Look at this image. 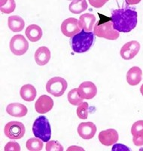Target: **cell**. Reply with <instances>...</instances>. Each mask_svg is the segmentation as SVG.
I'll return each mask as SVG.
<instances>
[{"instance_id":"cell-1","label":"cell","mask_w":143,"mask_h":151,"mask_svg":"<svg viewBox=\"0 0 143 151\" xmlns=\"http://www.w3.org/2000/svg\"><path fill=\"white\" fill-rule=\"evenodd\" d=\"M137 17L138 14L136 11L127 7L112 11L110 19L116 31L129 33L137 25Z\"/></svg>"},{"instance_id":"cell-2","label":"cell","mask_w":143,"mask_h":151,"mask_svg":"<svg viewBox=\"0 0 143 151\" xmlns=\"http://www.w3.org/2000/svg\"><path fill=\"white\" fill-rule=\"evenodd\" d=\"M94 40V33L86 32L82 29L72 39V48L75 53H84L92 46Z\"/></svg>"},{"instance_id":"cell-3","label":"cell","mask_w":143,"mask_h":151,"mask_svg":"<svg viewBox=\"0 0 143 151\" xmlns=\"http://www.w3.org/2000/svg\"><path fill=\"white\" fill-rule=\"evenodd\" d=\"M32 132L38 138L48 142L51 137V128L48 119L44 116H39L32 125Z\"/></svg>"},{"instance_id":"cell-4","label":"cell","mask_w":143,"mask_h":151,"mask_svg":"<svg viewBox=\"0 0 143 151\" xmlns=\"http://www.w3.org/2000/svg\"><path fill=\"white\" fill-rule=\"evenodd\" d=\"M94 33L95 36L104 38L109 40H118L120 36L119 32L114 29L113 24L109 18L108 21L102 22V20L97 23L94 28Z\"/></svg>"},{"instance_id":"cell-5","label":"cell","mask_w":143,"mask_h":151,"mask_svg":"<svg viewBox=\"0 0 143 151\" xmlns=\"http://www.w3.org/2000/svg\"><path fill=\"white\" fill-rule=\"evenodd\" d=\"M67 86L68 84L66 79L60 76H56L48 80L46 84V90L49 94L58 98L63 95L67 89Z\"/></svg>"},{"instance_id":"cell-6","label":"cell","mask_w":143,"mask_h":151,"mask_svg":"<svg viewBox=\"0 0 143 151\" xmlns=\"http://www.w3.org/2000/svg\"><path fill=\"white\" fill-rule=\"evenodd\" d=\"M25 132L26 129L24 124L17 121L8 122L4 128V133L5 136L10 139H21L24 136Z\"/></svg>"},{"instance_id":"cell-7","label":"cell","mask_w":143,"mask_h":151,"mask_svg":"<svg viewBox=\"0 0 143 151\" xmlns=\"http://www.w3.org/2000/svg\"><path fill=\"white\" fill-rule=\"evenodd\" d=\"M29 43L23 35L17 34L11 38L10 41L11 52L17 56H21L28 51Z\"/></svg>"},{"instance_id":"cell-8","label":"cell","mask_w":143,"mask_h":151,"mask_svg":"<svg viewBox=\"0 0 143 151\" xmlns=\"http://www.w3.org/2000/svg\"><path fill=\"white\" fill-rule=\"evenodd\" d=\"M61 32L66 37H73L81 32L79 21L75 17L66 19L61 24Z\"/></svg>"},{"instance_id":"cell-9","label":"cell","mask_w":143,"mask_h":151,"mask_svg":"<svg viewBox=\"0 0 143 151\" xmlns=\"http://www.w3.org/2000/svg\"><path fill=\"white\" fill-rule=\"evenodd\" d=\"M140 50V44L137 41L128 42L123 45L120 55L124 60H131L139 53Z\"/></svg>"},{"instance_id":"cell-10","label":"cell","mask_w":143,"mask_h":151,"mask_svg":"<svg viewBox=\"0 0 143 151\" xmlns=\"http://www.w3.org/2000/svg\"><path fill=\"white\" fill-rule=\"evenodd\" d=\"M98 138L101 144H103L104 146L109 147L118 142L119 136L118 132L115 129H109L99 132Z\"/></svg>"},{"instance_id":"cell-11","label":"cell","mask_w":143,"mask_h":151,"mask_svg":"<svg viewBox=\"0 0 143 151\" xmlns=\"http://www.w3.org/2000/svg\"><path fill=\"white\" fill-rule=\"evenodd\" d=\"M54 106V101L48 95H41L38 98L35 104L36 112L40 114H44L52 110Z\"/></svg>"},{"instance_id":"cell-12","label":"cell","mask_w":143,"mask_h":151,"mask_svg":"<svg viewBox=\"0 0 143 151\" xmlns=\"http://www.w3.org/2000/svg\"><path fill=\"white\" fill-rule=\"evenodd\" d=\"M97 132V126L92 122H82L78 127V133L82 138L90 140L95 136Z\"/></svg>"},{"instance_id":"cell-13","label":"cell","mask_w":143,"mask_h":151,"mask_svg":"<svg viewBox=\"0 0 143 151\" xmlns=\"http://www.w3.org/2000/svg\"><path fill=\"white\" fill-rule=\"evenodd\" d=\"M78 89L83 99H92L97 94V86L94 83L90 81H86L82 83L78 88Z\"/></svg>"},{"instance_id":"cell-14","label":"cell","mask_w":143,"mask_h":151,"mask_svg":"<svg viewBox=\"0 0 143 151\" xmlns=\"http://www.w3.org/2000/svg\"><path fill=\"white\" fill-rule=\"evenodd\" d=\"M6 112L11 116L21 117L25 116L27 114V107L23 104L11 103L9 104L6 107Z\"/></svg>"},{"instance_id":"cell-15","label":"cell","mask_w":143,"mask_h":151,"mask_svg":"<svg viewBox=\"0 0 143 151\" xmlns=\"http://www.w3.org/2000/svg\"><path fill=\"white\" fill-rule=\"evenodd\" d=\"M96 17L90 13H85L80 16L79 26L81 29L86 32H91L95 27Z\"/></svg>"},{"instance_id":"cell-16","label":"cell","mask_w":143,"mask_h":151,"mask_svg":"<svg viewBox=\"0 0 143 151\" xmlns=\"http://www.w3.org/2000/svg\"><path fill=\"white\" fill-rule=\"evenodd\" d=\"M51 59V52L49 48L41 46L36 50L35 53V60L39 66H44L48 64Z\"/></svg>"},{"instance_id":"cell-17","label":"cell","mask_w":143,"mask_h":151,"mask_svg":"<svg viewBox=\"0 0 143 151\" xmlns=\"http://www.w3.org/2000/svg\"><path fill=\"white\" fill-rule=\"evenodd\" d=\"M142 77V71L138 67H133L129 69L127 73V82L130 86H136L141 82Z\"/></svg>"},{"instance_id":"cell-18","label":"cell","mask_w":143,"mask_h":151,"mask_svg":"<svg viewBox=\"0 0 143 151\" xmlns=\"http://www.w3.org/2000/svg\"><path fill=\"white\" fill-rule=\"evenodd\" d=\"M25 34L28 40L32 42H36L41 40L42 37V29L36 24H31L26 29Z\"/></svg>"},{"instance_id":"cell-19","label":"cell","mask_w":143,"mask_h":151,"mask_svg":"<svg viewBox=\"0 0 143 151\" xmlns=\"http://www.w3.org/2000/svg\"><path fill=\"white\" fill-rule=\"evenodd\" d=\"M20 94L21 98L25 101L32 102L34 101L37 95V91L32 85L26 84L21 87Z\"/></svg>"},{"instance_id":"cell-20","label":"cell","mask_w":143,"mask_h":151,"mask_svg":"<svg viewBox=\"0 0 143 151\" xmlns=\"http://www.w3.org/2000/svg\"><path fill=\"white\" fill-rule=\"evenodd\" d=\"M8 25L12 32L17 33L23 30L25 27V22L24 19L20 16L12 15L10 16L8 19Z\"/></svg>"},{"instance_id":"cell-21","label":"cell","mask_w":143,"mask_h":151,"mask_svg":"<svg viewBox=\"0 0 143 151\" xmlns=\"http://www.w3.org/2000/svg\"><path fill=\"white\" fill-rule=\"evenodd\" d=\"M87 7H88V4L85 0H75L70 3L69 9L72 13L79 14L84 11L87 10Z\"/></svg>"},{"instance_id":"cell-22","label":"cell","mask_w":143,"mask_h":151,"mask_svg":"<svg viewBox=\"0 0 143 151\" xmlns=\"http://www.w3.org/2000/svg\"><path fill=\"white\" fill-rule=\"evenodd\" d=\"M43 142L44 141L40 138H36V137H32L28 140L26 144V147L28 150L30 151H40L43 148Z\"/></svg>"},{"instance_id":"cell-23","label":"cell","mask_w":143,"mask_h":151,"mask_svg":"<svg viewBox=\"0 0 143 151\" xmlns=\"http://www.w3.org/2000/svg\"><path fill=\"white\" fill-rule=\"evenodd\" d=\"M67 98L69 102L73 106H79L81 103H82V100H83L78 88H73L69 91Z\"/></svg>"},{"instance_id":"cell-24","label":"cell","mask_w":143,"mask_h":151,"mask_svg":"<svg viewBox=\"0 0 143 151\" xmlns=\"http://www.w3.org/2000/svg\"><path fill=\"white\" fill-rule=\"evenodd\" d=\"M16 8L15 1L14 0H1L0 1V10L5 14H11Z\"/></svg>"},{"instance_id":"cell-25","label":"cell","mask_w":143,"mask_h":151,"mask_svg":"<svg viewBox=\"0 0 143 151\" xmlns=\"http://www.w3.org/2000/svg\"><path fill=\"white\" fill-rule=\"evenodd\" d=\"M89 106L87 102H82L78 106L76 110L77 116L81 119H86L88 117Z\"/></svg>"},{"instance_id":"cell-26","label":"cell","mask_w":143,"mask_h":151,"mask_svg":"<svg viewBox=\"0 0 143 151\" xmlns=\"http://www.w3.org/2000/svg\"><path fill=\"white\" fill-rule=\"evenodd\" d=\"M46 151H63V147L56 141H48L46 144Z\"/></svg>"},{"instance_id":"cell-27","label":"cell","mask_w":143,"mask_h":151,"mask_svg":"<svg viewBox=\"0 0 143 151\" xmlns=\"http://www.w3.org/2000/svg\"><path fill=\"white\" fill-rule=\"evenodd\" d=\"M143 132V120L136 121L131 127V134L133 136L137 135Z\"/></svg>"},{"instance_id":"cell-28","label":"cell","mask_w":143,"mask_h":151,"mask_svg":"<svg viewBox=\"0 0 143 151\" xmlns=\"http://www.w3.org/2000/svg\"><path fill=\"white\" fill-rule=\"evenodd\" d=\"M5 151H20L21 150V146L17 142L10 141L6 144L4 148Z\"/></svg>"},{"instance_id":"cell-29","label":"cell","mask_w":143,"mask_h":151,"mask_svg":"<svg viewBox=\"0 0 143 151\" xmlns=\"http://www.w3.org/2000/svg\"><path fill=\"white\" fill-rule=\"evenodd\" d=\"M133 144L137 147L143 146V132L141 134H139L137 135L133 136Z\"/></svg>"},{"instance_id":"cell-30","label":"cell","mask_w":143,"mask_h":151,"mask_svg":"<svg viewBox=\"0 0 143 151\" xmlns=\"http://www.w3.org/2000/svg\"><path fill=\"white\" fill-rule=\"evenodd\" d=\"M90 4L94 7H97V8H100L101 6L104 5V4L107 2V0H105V1H92V0H90L89 1Z\"/></svg>"},{"instance_id":"cell-31","label":"cell","mask_w":143,"mask_h":151,"mask_svg":"<svg viewBox=\"0 0 143 151\" xmlns=\"http://www.w3.org/2000/svg\"><path fill=\"white\" fill-rule=\"evenodd\" d=\"M140 92H141L142 95L143 96V85H142V86L140 87Z\"/></svg>"}]
</instances>
